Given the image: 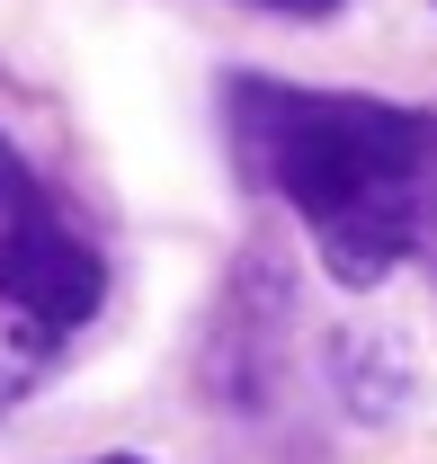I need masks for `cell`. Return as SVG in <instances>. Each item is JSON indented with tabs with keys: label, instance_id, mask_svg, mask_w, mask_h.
Masks as SVG:
<instances>
[{
	"label": "cell",
	"instance_id": "1",
	"mask_svg": "<svg viewBox=\"0 0 437 464\" xmlns=\"http://www.w3.org/2000/svg\"><path fill=\"white\" fill-rule=\"evenodd\" d=\"M223 134L241 170L295 206L322 268L339 286L393 277L437 232V116L357 99V90H286V81H232Z\"/></svg>",
	"mask_w": 437,
	"mask_h": 464
},
{
	"label": "cell",
	"instance_id": "2",
	"mask_svg": "<svg viewBox=\"0 0 437 464\" xmlns=\"http://www.w3.org/2000/svg\"><path fill=\"white\" fill-rule=\"evenodd\" d=\"M108 304V259L81 215L0 134V420L54 375Z\"/></svg>",
	"mask_w": 437,
	"mask_h": 464
},
{
	"label": "cell",
	"instance_id": "3",
	"mask_svg": "<svg viewBox=\"0 0 437 464\" xmlns=\"http://www.w3.org/2000/svg\"><path fill=\"white\" fill-rule=\"evenodd\" d=\"M259 9H286V18H322V9H339V0H259Z\"/></svg>",
	"mask_w": 437,
	"mask_h": 464
},
{
	"label": "cell",
	"instance_id": "4",
	"mask_svg": "<svg viewBox=\"0 0 437 464\" xmlns=\"http://www.w3.org/2000/svg\"><path fill=\"white\" fill-rule=\"evenodd\" d=\"M99 464H143V456H99Z\"/></svg>",
	"mask_w": 437,
	"mask_h": 464
}]
</instances>
